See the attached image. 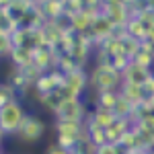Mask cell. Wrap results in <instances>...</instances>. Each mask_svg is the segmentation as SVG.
<instances>
[{"label":"cell","instance_id":"cell-6","mask_svg":"<svg viewBox=\"0 0 154 154\" xmlns=\"http://www.w3.org/2000/svg\"><path fill=\"white\" fill-rule=\"evenodd\" d=\"M115 31H117V27L111 23L109 19H107L105 14H101L99 19H97V23L91 27V37H93V41H95V48H99L103 41H107L109 37L115 35Z\"/></svg>","mask_w":154,"mask_h":154},{"label":"cell","instance_id":"cell-14","mask_svg":"<svg viewBox=\"0 0 154 154\" xmlns=\"http://www.w3.org/2000/svg\"><path fill=\"white\" fill-rule=\"evenodd\" d=\"M88 117L95 121L97 125H101V128H111L115 121H117V115H115V111H109V109H101V107H95L93 111H91V115Z\"/></svg>","mask_w":154,"mask_h":154},{"label":"cell","instance_id":"cell-9","mask_svg":"<svg viewBox=\"0 0 154 154\" xmlns=\"http://www.w3.org/2000/svg\"><path fill=\"white\" fill-rule=\"evenodd\" d=\"M119 95L123 97V99H128L134 107H142L146 103V93H144L142 84H131V82H123L121 84V88H119Z\"/></svg>","mask_w":154,"mask_h":154},{"label":"cell","instance_id":"cell-13","mask_svg":"<svg viewBox=\"0 0 154 154\" xmlns=\"http://www.w3.org/2000/svg\"><path fill=\"white\" fill-rule=\"evenodd\" d=\"M41 11L48 21H60L66 17V4L62 0H45L41 4Z\"/></svg>","mask_w":154,"mask_h":154},{"label":"cell","instance_id":"cell-38","mask_svg":"<svg viewBox=\"0 0 154 154\" xmlns=\"http://www.w3.org/2000/svg\"><path fill=\"white\" fill-rule=\"evenodd\" d=\"M2 154H4V152H2Z\"/></svg>","mask_w":154,"mask_h":154},{"label":"cell","instance_id":"cell-24","mask_svg":"<svg viewBox=\"0 0 154 154\" xmlns=\"http://www.w3.org/2000/svg\"><path fill=\"white\" fill-rule=\"evenodd\" d=\"M14 51V45H12V39L8 33H0V56L6 60L11 58V54Z\"/></svg>","mask_w":154,"mask_h":154},{"label":"cell","instance_id":"cell-37","mask_svg":"<svg viewBox=\"0 0 154 154\" xmlns=\"http://www.w3.org/2000/svg\"><path fill=\"white\" fill-rule=\"evenodd\" d=\"M62 2H66V0H62Z\"/></svg>","mask_w":154,"mask_h":154},{"label":"cell","instance_id":"cell-7","mask_svg":"<svg viewBox=\"0 0 154 154\" xmlns=\"http://www.w3.org/2000/svg\"><path fill=\"white\" fill-rule=\"evenodd\" d=\"M101 12H103L117 29L119 27H125V23L131 19L130 8H128L125 4H103V6H101Z\"/></svg>","mask_w":154,"mask_h":154},{"label":"cell","instance_id":"cell-11","mask_svg":"<svg viewBox=\"0 0 154 154\" xmlns=\"http://www.w3.org/2000/svg\"><path fill=\"white\" fill-rule=\"evenodd\" d=\"M154 74V70H148V68H142L138 64L131 62V66L123 72V82H131V84H144L150 76Z\"/></svg>","mask_w":154,"mask_h":154},{"label":"cell","instance_id":"cell-28","mask_svg":"<svg viewBox=\"0 0 154 154\" xmlns=\"http://www.w3.org/2000/svg\"><path fill=\"white\" fill-rule=\"evenodd\" d=\"M121 152H123V150H121L119 144L107 142V144H103V146H97V152L95 154H121Z\"/></svg>","mask_w":154,"mask_h":154},{"label":"cell","instance_id":"cell-31","mask_svg":"<svg viewBox=\"0 0 154 154\" xmlns=\"http://www.w3.org/2000/svg\"><path fill=\"white\" fill-rule=\"evenodd\" d=\"M142 88H144V93H146V97H154V74L142 84Z\"/></svg>","mask_w":154,"mask_h":154},{"label":"cell","instance_id":"cell-4","mask_svg":"<svg viewBox=\"0 0 154 154\" xmlns=\"http://www.w3.org/2000/svg\"><path fill=\"white\" fill-rule=\"evenodd\" d=\"M45 130H48L45 121L39 117V115L29 113L27 119L23 121V125H21L19 134H17V138H19L23 144H37L43 136H45Z\"/></svg>","mask_w":154,"mask_h":154},{"label":"cell","instance_id":"cell-3","mask_svg":"<svg viewBox=\"0 0 154 154\" xmlns=\"http://www.w3.org/2000/svg\"><path fill=\"white\" fill-rule=\"evenodd\" d=\"M91 115V111L86 109L82 99H62V103L58 105L54 117L56 119H64V121H78L84 123Z\"/></svg>","mask_w":154,"mask_h":154},{"label":"cell","instance_id":"cell-2","mask_svg":"<svg viewBox=\"0 0 154 154\" xmlns=\"http://www.w3.org/2000/svg\"><path fill=\"white\" fill-rule=\"evenodd\" d=\"M27 111L25 107L19 103V101H11L6 105L0 107V134L11 138V136H17L23 121L27 119Z\"/></svg>","mask_w":154,"mask_h":154},{"label":"cell","instance_id":"cell-16","mask_svg":"<svg viewBox=\"0 0 154 154\" xmlns=\"http://www.w3.org/2000/svg\"><path fill=\"white\" fill-rule=\"evenodd\" d=\"M8 82L14 86V91H17L19 95H27L29 88L33 86V84L29 82V78L23 74V70H19V68H12L11 70V74H8Z\"/></svg>","mask_w":154,"mask_h":154},{"label":"cell","instance_id":"cell-23","mask_svg":"<svg viewBox=\"0 0 154 154\" xmlns=\"http://www.w3.org/2000/svg\"><path fill=\"white\" fill-rule=\"evenodd\" d=\"M17 95H19V93L14 91V86H12L8 80L2 82V86H0V107L11 103V101H17Z\"/></svg>","mask_w":154,"mask_h":154},{"label":"cell","instance_id":"cell-20","mask_svg":"<svg viewBox=\"0 0 154 154\" xmlns=\"http://www.w3.org/2000/svg\"><path fill=\"white\" fill-rule=\"evenodd\" d=\"M33 88L37 91V95H49V93H56V91H58L56 84H54V80H51V76H49V72H43V74H41V78L35 82Z\"/></svg>","mask_w":154,"mask_h":154},{"label":"cell","instance_id":"cell-18","mask_svg":"<svg viewBox=\"0 0 154 154\" xmlns=\"http://www.w3.org/2000/svg\"><path fill=\"white\" fill-rule=\"evenodd\" d=\"M62 93L60 91H56V93H49V95H37V103H39V107L43 109V111H48V113H56V109H58V105L62 103Z\"/></svg>","mask_w":154,"mask_h":154},{"label":"cell","instance_id":"cell-15","mask_svg":"<svg viewBox=\"0 0 154 154\" xmlns=\"http://www.w3.org/2000/svg\"><path fill=\"white\" fill-rule=\"evenodd\" d=\"M125 33L130 37H134V39H138V41H146L148 39V27L138 19V17H131L130 21L125 23Z\"/></svg>","mask_w":154,"mask_h":154},{"label":"cell","instance_id":"cell-30","mask_svg":"<svg viewBox=\"0 0 154 154\" xmlns=\"http://www.w3.org/2000/svg\"><path fill=\"white\" fill-rule=\"evenodd\" d=\"M45 154H74V150H66V148H62V146H58L54 142L45 148Z\"/></svg>","mask_w":154,"mask_h":154},{"label":"cell","instance_id":"cell-35","mask_svg":"<svg viewBox=\"0 0 154 154\" xmlns=\"http://www.w3.org/2000/svg\"><path fill=\"white\" fill-rule=\"evenodd\" d=\"M31 2H33V4H35V6H41V4H43V2H45V0H31Z\"/></svg>","mask_w":154,"mask_h":154},{"label":"cell","instance_id":"cell-12","mask_svg":"<svg viewBox=\"0 0 154 154\" xmlns=\"http://www.w3.org/2000/svg\"><path fill=\"white\" fill-rule=\"evenodd\" d=\"M33 64H35L41 72L54 70V49L35 48V51H33Z\"/></svg>","mask_w":154,"mask_h":154},{"label":"cell","instance_id":"cell-22","mask_svg":"<svg viewBox=\"0 0 154 154\" xmlns=\"http://www.w3.org/2000/svg\"><path fill=\"white\" fill-rule=\"evenodd\" d=\"M136 109H138V107H134L128 99H123V97L119 95V101H117V105H115L113 111H115V115L121 117V119H131V115H134Z\"/></svg>","mask_w":154,"mask_h":154},{"label":"cell","instance_id":"cell-17","mask_svg":"<svg viewBox=\"0 0 154 154\" xmlns=\"http://www.w3.org/2000/svg\"><path fill=\"white\" fill-rule=\"evenodd\" d=\"M117 101H119V91H103V93L95 95V107H101V109L113 111Z\"/></svg>","mask_w":154,"mask_h":154},{"label":"cell","instance_id":"cell-19","mask_svg":"<svg viewBox=\"0 0 154 154\" xmlns=\"http://www.w3.org/2000/svg\"><path fill=\"white\" fill-rule=\"evenodd\" d=\"M56 70H62L66 76L68 74H72V72H78V70H84L82 64H78L76 62V58L72 56V54H62V58H60V64Z\"/></svg>","mask_w":154,"mask_h":154},{"label":"cell","instance_id":"cell-25","mask_svg":"<svg viewBox=\"0 0 154 154\" xmlns=\"http://www.w3.org/2000/svg\"><path fill=\"white\" fill-rule=\"evenodd\" d=\"M134 64H138L142 68H148V70H154V54H150V51H140L134 58Z\"/></svg>","mask_w":154,"mask_h":154},{"label":"cell","instance_id":"cell-10","mask_svg":"<svg viewBox=\"0 0 154 154\" xmlns=\"http://www.w3.org/2000/svg\"><path fill=\"white\" fill-rule=\"evenodd\" d=\"M33 51L35 48L31 45H25V48H14V51L11 54V64L12 68H19V70H25L29 66H33Z\"/></svg>","mask_w":154,"mask_h":154},{"label":"cell","instance_id":"cell-36","mask_svg":"<svg viewBox=\"0 0 154 154\" xmlns=\"http://www.w3.org/2000/svg\"><path fill=\"white\" fill-rule=\"evenodd\" d=\"M121 154H128V152H121Z\"/></svg>","mask_w":154,"mask_h":154},{"label":"cell","instance_id":"cell-27","mask_svg":"<svg viewBox=\"0 0 154 154\" xmlns=\"http://www.w3.org/2000/svg\"><path fill=\"white\" fill-rule=\"evenodd\" d=\"M131 62H134V60H131L130 56H125V54H119V56H115V58L111 60V64H113V66H115L121 74H123V72L131 66Z\"/></svg>","mask_w":154,"mask_h":154},{"label":"cell","instance_id":"cell-34","mask_svg":"<svg viewBox=\"0 0 154 154\" xmlns=\"http://www.w3.org/2000/svg\"><path fill=\"white\" fill-rule=\"evenodd\" d=\"M12 0H0V6H11Z\"/></svg>","mask_w":154,"mask_h":154},{"label":"cell","instance_id":"cell-8","mask_svg":"<svg viewBox=\"0 0 154 154\" xmlns=\"http://www.w3.org/2000/svg\"><path fill=\"white\" fill-rule=\"evenodd\" d=\"M54 130H56V136H66V138H72V140H80L82 134L86 131V125L84 123H78V121H64V119H56L54 121Z\"/></svg>","mask_w":154,"mask_h":154},{"label":"cell","instance_id":"cell-29","mask_svg":"<svg viewBox=\"0 0 154 154\" xmlns=\"http://www.w3.org/2000/svg\"><path fill=\"white\" fill-rule=\"evenodd\" d=\"M138 19H140L148 29H152L154 27V8H146V11H142L140 14H138Z\"/></svg>","mask_w":154,"mask_h":154},{"label":"cell","instance_id":"cell-32","mask_svg":"<svg viewBox=\"0 0 154 154\" xmlns=\"http://www.w3.org/2000/svg\"><path fill=\"white\" fill-rule=\"evenodd\" d=\"M131 154H154V150L146 148V150H136V152H131Z\"/></svg>","mask_w":154,"mask_h":154},{"label":"cell","instance_id":"cell-1","mask_svg":"<svg viewBox=\"0 0 154 154\" xmlns=\"http://www.w3.org/2000/svg\"><path fill=\"white\" fill-rule=\"evenodd\" d=\"M121 84H123V74L111 62L95 64L88 72V88H93L95 95L103 91H119Z\"/></svg>","mask_w":154,"mask_h":154},{"label":"cell","instance_id":"cell-26","mask_svg":"<svg viewBox=\"0 0 154 154\" xmlns=\"http://www.w3.org/2000/svg\"><path fill=\"white\" fill-rule=\"evenodd\" d=\"M66 17H72V14H78L86 8V2L84 0H66Z\"/></svg>","mask_w":154,"mask_h":154},{"label":"cell","instance_id":"cell-21","mask_svg":"<svg viewBox=\"0 0 154 154\" xmlns=\"http://www.w3.org/2000/svg\"><path fill=\"white\" fill-rule=\"evenodd\" d=\"M121 41H123V54H125V56H130L131 60H134L138 54H140V51H142V41H138V39L130 37L128 33L121 37Z\"/></svg>","mask_w":154,"mask_h":154},{"label":"cell","instance_id":"cell-33","mask_svg":"<svg viewBox=\"0 0 154 154\" xmlns=\"http://www.w3.org/2000/svg\"><path fill=\"white\" fill-rule=\"evenodd\" d=\"M148 41L154 43V27H152V29H148Z\"/></svg>","mask_w":154,"mask_h":154},{"label":"cell","instance_id":"cell-5","mask_svg":"<svg viewBox=\"0 0 154 154\" xmlns=\"http://www.w3.org/2000/svg\"><path fill=\"white\" fill-rule=\"evenodd\" d=\"M86 88H88V74H86V70H78L68 74L66 86L60 93H62L64 99H82Z\"/></svg>","mask_w":154,"mask_h":154}]
</instances>
